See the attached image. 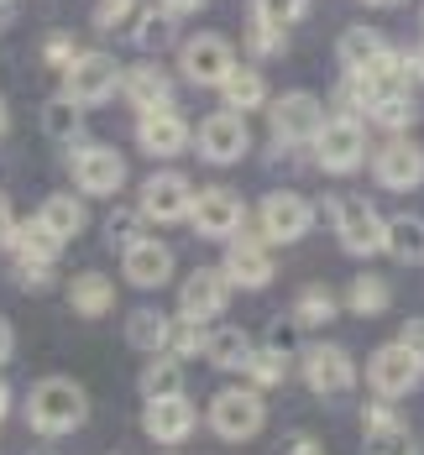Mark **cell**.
<instances>
[{
	"label": "cell",
	"instance_id": "obj_16",
	"mask_svg": "<svg viewBox=\"0 0 424 455\" xmlns=\"http://www.w3.org/2000/svg\"><path fill=\"white\" fill-rule=\"evenodd\" d=\"M194 424H199V413L188 403L184 393H163V398H147V413H141V429L157 440V445H179L194 435Z\"/></svg>",
	"mask_w": 424,
	"mask_h": 455
},
{
	"label": "cell",
	"instance_id": "obj_5",
	"mask_svg": "<svg viewBox=\"0 0 424 455\" xmlns=\"http://www.w3.org/2000/svg\"><path fill=\"white\" fill-rule=\"evenodd\" d=\"M268 424V413H262V393L257 387H226V393H215V403H210V429L220 435V440H252L257 429Z\"/></svg>",
	"mask_w": 424,
	"mask_h": 455
},
{
	"label": "cell",
	"instance_id": "obj_2",
	"mask_svg": "<svg viewBox=\"0 0 424 455\" xmlns=\"http://www.w3.org/2000/svg\"><path fill=\"white\" fill-rule=\"evenodd\" d=\"M420 377H424V362L404 346V340H393V346H377L372 351V362H367V382H372V393L377 398H409L414 387H420Z\"/></svg>",
	"mask_w": 424,
	"mask_h": 455
},
{
	"label": "cell",
	"instance_id": "obj_50",
	"mask_svg": "<svg viewBox=\"0 0 424 455\" xmlns=\"http://www.w3.org/2000/svg\"><path fill=\"white\" fill-rule=\"evenodd\" d=\"M157 5H168L173 16H188V11H204V0H157Z\"/></svg>",
	"mask_w": 424,
	"mask_h": 455
},
{
	"label": "cell",
	"instance_id": "obj_34",
	"mask_svg": "<svg viewBox=\"0 0 424 455\" xmlns=\"http://www.w3.org/2000/svg\"><path fill=\"white\" fill-rule=\"evenodd\" d=\"M210 319H194V315H179L173 324H168V351L173 356H204V346H210V330H204Z\"/></svg>",
	"mask_w": 424,
	"mask_h": 455
},
{
	"label": "cell",
	"instance_id": "obj_21",
	"mask_svg": "<svg viewBox=\"0 0 424 455\" xmlns=\"http://www.w3.org/2000/svg\"><path fill=\"white\" fill-rule=\"evenodd\" d=\"M121 94L137 105L141 116H147V110H168V105H173V79H168L157 63H137V68L121 74Z\"/></svg>",
	"mask_w": 424,
	"mask_h": 455
},
{
	"label": "cell",
	"instance_id": "obj_51",
	"mask_svg": "<svg viewBox=\"0 0 424 455\" xmlns=\"http://www.w3.org/2000/svg\"><path fill=\"white\" fill-rule=\"evenodd\" d=\"M362 5H377V11H393V5H404V0H362Z\"/></svg>",
	"mask_w": 424,
	"mask_h": 455
},
{
	"label": "cell",
	"instance_id": "obj_19",
	"mask_svg": "<svg viewBox=\"0 0 424 455\" xmlns=\"http://www.w3.org/2000/svg\"><path fill=\"white\" fill-rule=\"evenodd\" d=\"M137 141L147 157H179L188 141H194V132H188V121L168 105V110H147L137 126Z\"/></svg>",
	"mask_w": 424,
	"mask_h": 455
},
{
	"label": "cell",
	"instance_id": "obj_24",
	"mask_svg": "<svg viewBox=\"0 0 424 455\" xmlns=\"http://www.w3.org/2000/svg\"><path fill=\"white\" fill-rule=\"evenodd\" d=\"M58 246H63V235H52L37 215H32V220H21L16 235H11L16 262H58Z\"/></svg>",
	"mask_w": 424,
	"mask_h": 455
},
{
	"label": "cell",
	"instance_id": "obj_13",
	"mask_svg": "<svg viewBox=\"0 0 424 455\" xmlns=\"http://www.w3.org/2000/svg\"><path fill=\"white\" fill-rule=\"evenodd\" d=\"M179 63H184V79H194V84H220L236 68V52L220 32H199L179 47Z\"/></svg>",
	"mask_w": 424,
	"mask_h": 455
},
{
	"label": "cell",
	"instance_id": "obj_43",
	"mask_svg": "<svg viewBox=\"0 0 424 455\" xmlns=\"http://www.w3.org/2000/svg\"><path fill=\"white\" fill-rule=\"evenodd\" d=\"M43 58H47V63H52V68H68V63L79 58V43H74L68 32H52V37H47V43H43Z\"/></svg>",
	"mask_w": 424,
	"mask_h": 455
},
{
	"label": "cell",
	"instance_id": "obj_35",
	"mask_svg": "<svg viewBox=\"0 0 424 455\" xmlns=\"http://www.w3.org/2000/svg\"><path fill=\"white\" fill-rule=\"evenodd\" d=\"M79 100H68V94H58V100H47L43 105V132L52 141H74L79 137Z\"/></svg>",
	"mask_w": 424,
	"mask_h": 455
},
{
	"label": "cell",
	"instance_id": "obj_38",
	"mask_svg": "<svg viewBox=\"0 0 424 455\" xmlns=\"http://www.w3.org/2000/svg\"><path fill=\"white\" fill-rule=\"evenodd\" d=\"M283 371H288V356L273 351V346H262V351L246 362V377H252V387H257V393H262V387H278Z\"/></svg>",
	"mask_w": 424,
	"mask_h": 455
},
{
	"label": "cell",
	"instance_id": "obj_33",
	"mask_svg": "<svg viewBox=\"0 0 424 455\" xmlns=\"http://www.w3.org/2000/svg\"><path fill=\"white\" fill-rule=\"evenodd\" d=\"M335 315H340V304H335V293H330L325 283L304 288V293H299V304H293V319H299L304 330H320V324H330Z\"/></svg>",
	"mask_w": 424,
	"mask_h": 455
},
{
	"label": "cell",
	"instance_id": "obj_49",
	"mask_svg": "<svg viewBox=\"0 0 424 455\" xmlns=\"http://www.w3.org/2000/svg\"><path fill=\"white\" fill-rule=\"evenodd\" d=\"M11 351H16V330H11V319L0 315V362H11Z\"/></svg>",
	"mask_w": 424,
	"mask_h": 455
},
{
	"label": "cell",
	"instance_id": "obj_48",
	"mask_svg": "<svg viewBox=\"0 0 424 455\" xmlns=\"http://www.w3.org/2000/svg\"><path fill=\"white\" fill-rule=\"evenodd\" d=\"M11 235H16V215H11V204H5V194H0V251L11 246Z\"/></svg>",
	"mask_w": 424,
	"mask_h": 455
},
{
	"label": "cell",
	"instance_id": "obj_41",
	"mask_svg": "<svg viewBox=\"0 0 424 455\" xmlns=\"http://www.w3.org/2000/svg\"><path fill=\"white\" fill-rule=\"evenodd\" d=\"M137 226H141V210H121V215H116V220H110V226H105V241H110V246H121V251H126V246H132V241H141V235H137Z\"/></svg>",
	"mask_w": 424,
	"mask_h": 455
},
{
	"label": "cell",
	"instance_id": "obj_42",
	"mask_svg": "<svg viewBox=\"0 0 424 455\" xmlns=\"http://www.w3.org/2000/svg\"><path fill=\"white\" fill-rule=\"evenodd\" d=\"M299 330H304V324H299L293 315L273 319V324H268V346H273V351H283V356H293V346H299Z\"/></svg>",
	"mask_w": 424,
	"mask_h": 455
},
{
	"label": "cell",
	"instance_id": "obj_11",
	"mask_svg": "<svg viewBox=\"0 0 424 455\" xmlns=\"http://www.w3.org/2000/svg\"><path fill=\"white\" fill-rule=\"evenodd\" d=\"M335 235L351 257H377L388 246V215H377V204H367V199H340Z\"/></svg>",
	"mask_w": 424,
	"mask_h": 455
},
{
	"label": "cell",
	"instance_id": "obj_8",
	"mask_svg": "<svg viewBox=\"0 0 424 455\" xmlns=\"http://www.w3.org/2000/svg\"><path fill=\"white\" fill-rule=\"evenodd\" d=\"M194 147H199V157H204V163H215V168L241 163V157H246V147H252L241 110H231V105H226V110L204 116V121H199V132H194Z\"/></svg>",
	"mask_w": 424,
	"mask_h": 455
},
{
	"label": "cell",
	"instance_id": "obj_3",
	"mask_svg": "<svg viewBox=\"0 0 424 455\" xmlns=\"http://www.w3.org/2000/svg\"><path fill=\"white\" fill-rule=\"evenodd\" d=\"M315 147V163L325 168V173H351V168H362V157H367V132H362V121L356 116H335L320 126V137L309 141Z\"/></svg>",
	"mask_w": 424,
	"mask_h": 455
},
{
	"label": "cell",
	"instance_id": "obj_6",
	"mask_svg": "<svg viewBox=\"0 0 424 455\" xmlns=\"http://www.w3.org/2000/svg\"><path fill=\"white\" fill-rule=\"evenodd\" d=\"M121 90V63L110 52H79L68 68H63V94L79 100V105H100Z\"/></svg>",
	"mask_w": 424,
	"mask_h": 455
},
{
	"label": "cell",
	"instance_id": "obj_45",
	"mask_svg": "<svg viewBox=\"0 0 424 455\" xmlns=\"http://www.w3.org/2000/svg\"><path fill=\"white\" fill-rule=\"evenodd\" d=\"M16 283L21 288H47L52 283V262H16Z\"/></svg>",
	"mask_w": 424,
	"mask_h": 455
},
{
	"label": "cell",
	"instance_id": "obj_37",
	"mask_svg": "<svg viewBox=\"0 0 424 455\" xmlns=\"http://www.w3.org/2000/svg\"><path fill=\"white\" fill-rule=\"evenodd\" d=\"M362 455H420V445H414V435L398 424V429H367Z\"/></svg>",
	"mask_w": 424,
	"mask_h": 455
},
{
	"label": "cell",
	"instance_id": "obj_28",
	"mask_svg": "<svg viewBox=\"0 0 424 455\" xmlns=\"http://www.w3.org/2000/svg\"><path fill=\"white\" fill-rule=\"evenodd\" d=\"M37 220H43L52 235H63V241H74L79 230H84V204L74 199V194H47L43 210H37Z\"/></svg>",
	"mask_w": 424,
	"mask_h": 455
},
{
	"label": "cell",
	"instance_id": "obj_52",
	"mask_svg": "<svg viewBox=\"0 0 424 455\" xmlns=\"http://www.w3.org/2000/svg\"><path fill=\"white\" fill-rule=\"evenodd\" d=\"M11 413V393H5V382H0V419Z\"/></svg>",
	"mask_w": 424,
	"mask_h": 455
},
{
	"label": "cell",
	"instance_id": "obj_20",
	"mask_svg": "<svg viewBox=\"0 0 424 455\" xmlns=\"http://www.w3.org/2000/svg\"><path fill=\"white\" fill-rule=\"evenodd\" d=\"M121 273L132 288H163L168 277H173V251L163 246V241H132L126 251H121Z\"/></svg>",
	"mask_w": 424,
	"mask_h": 455
},
{
	"label": "cell",
	"instance_id": "obj_1",
	"mask_svg": "<svg viewBox=\"0 0 424 455\" xmlns=\"http://www.w3.org/2000/svg\"><path fill=\"white\" fill-rule=\"evenodd\" d=\"M84 419H90V398L68 377H43L27 398V424L37 435H74Z\"/></svg>",
	"mask_w": 424,
	"mask_h": 455
},
{
	"label": "cell",
	"instance_id": "obj_46",
	"mask_svg": "<svg viewBox=\"0 0 424 455\" xmlns=\"http://www.w3.org/2000/svg\"><path fill=\"white\" fill-rule=\"evenodd\" d=\"M398 424H404V419L388 409V398H377L372 409H367V429H398Z\"/></svg>",
	"mask_w": 424,
	"mask_h": 455
},
{
	"label": "cell",
	"instance_id": "obj_32",
	"mask_svg": "<svg viewBox=\"0 0 424 455\" xmlns=\"http://www.w3.org/2000/svg\"><path fill=\"white\" fill-rule=\"evenodd\" d=\"M179 382H184V356H173V351H168V356L157 351V356L147 362V371H141V393H147V398H163V393H184Z\"/></svg>",
	"mask_w": 424,
	"mask_h": 455
},
{
	"label": "cell",
	"instance_id": "obj_47",
	"mask_svg": "<svg viewBox=\"0 0 424 455\" xmlns=\"http://www.w3.org/2000/svg\"><path fill=\"white\" fill-rule=\"evenodd\" d=\"M398 340H404V346H409V351L424 362V319H409V324L398 330Z\"/></svg>",
	"mask_w": 424,
	"mask_h": 455
},
{
	"label": "cell",
	"instance_id": "obj_29",
	"mask_svg": "<svg viewBox=\"0 0 424 455\" xmlns=\"http://www.w3.org/2000/svg\"><path fill=\"white\" fill-rule=\"evenodd\" d=\"M346 304H351V315L372 319V315H382V309L393 304V288H388V277L362 273L356 283H351V288H346Z\"/></svg>",
	"mask_w": 424,
	"mask_h": 455
},
{
	"label": "cell",
	"instance_id": "obj_4",
	"mask_svg": "<svg viewBox=\"0 0 424 455\" xmlns=\"http://www.w3.org/2000/svg\"><path fill=\"white\" fill-rule=\"evenodd\" d=\"M257 226H262V235H268L273 246H288V241L309 235V226H315V204H309L304 194H293V188H273V194L257 204Z\"/></svg>",
	"mask_w": 424,
	"mask_h": 455
},
{
	"label": "cell",
	"instance_id": "obj_12",
	"mask_svg": "<svg viewBox=\"0 0 424 455\" xmlns=\"http://www.w3.org/2000/svg\"><path fill=\"white\" fill-rule=\"evenodd\" d=\"M137 210H141V220H152V226L188 220V210H194V188H188L184 173H152V179L141 183Z\"/></svg>",
	"mask_w": 424,
	"mask_h": 455
},
{
	"label": "cell",
	"instance_id": "obj_9",
	"mask_svg": "<svg viewBox=\"0 0 424 455\" xmlns=\"http://www.w3.org/2000/svg\"><path fill=\"white\" fill-rule=\"evenodd\" d=\"M268 121H273V137L283 147H299V141H315L320 137V126H325V105L315 100V94L293 90V94H278L273 100V110H268Z\"/></svg>",
	"mask_w": 424,
	"mask_h": 455
},
{
	"label": "cell",
	"instance_id": "obj_14",
	"mask_svg": "<svg viewBox=\"0 0 424 455\" xmlns=\"http://www.w3.org/2000/svg\"><path fill=\"white\" fill-rule=\"evenodd\" d=\"M74 183H79V194L110 199L126 183V157L116 147H79L74 152Z\"/></svg>",
	"mask_w": 424,
	"mask_h": 455
},
{
	"label": "cell",
	"instance_id": "obj_23",
	"mask_svg": "<svg viewBox=\"0 0 424 455\" xmlns=\"http://www.w3.org/2000/svg\"><path fill=\"white\" fill-rule=\"evenodd\" d=\"M110 304H116V283L105 273H79L68 283V309L74 315L100 319V315H110Z\"/></svg>",
	"mask_w": 424,
	"mask_h": 455
},
{
	"label": "cell",
	"instance_id": "obj_7",
	"mask_svg": "<svg viewBox=\"0 0 424 455\" xmlns=\"http://www.w3.org/2000/svg\"><path fill=\"white\" fill-rule=\"evenodd\" d=\"M372 179L393 194H414L424 183V147L414 137H388L372 152Z\"/></svg>",
	"mask_w": 424,
	"mask_h": 455
},
{
	"label": "cell",
	"instance_id": "obj_31",
	"mask_svg": "<svg viewBox=\"0 0 424 455\" xmlns=\"http://www.w3.org/2000/svg\"><path fill=\"white\" fill-rule=\"evenodd\" d=\"M173 11L168 5H147L137 16V27H132V37H137V47H147V52H157V47H173Z\"/></svg>",
	"mask_w": 424,
	"mask_h": 455
},
{
	"label": "cell",
	"instance_id": "obj_36",
	"mask_svg": "<svg viewBox=\"0 0 424 455\" xmlns=\"http://www.w3.org/2000/svg\"><path fill=\"white\" fill-rule=\"evenodd\" d=\"M367 116H372L377 126H388V132H404V126L420 116V105H414V94H409V90H398V94L372 100V110H367Z\"/></svg>",
	"mask_w": 424,
	"mask_h": 455
},
{
	"label": "cell",
	"instance_id": "obj_22",
	"mask_svg": "<svg viewBox=\"0 0 424 455\" xmlns=\"http://www.w3.org/2000/svg\"><path fill=\"white\" fill-rule=\"evenodd\" d=\"M204 356L220 366V371H246V362L257 356V340L241 330V324H226V330H210V346Z\"/></svg>",
	"mask_w": 424,
	"mask_h": 455
},
{
	"label": "cell",
	"instance_id": "obj_40",
	"mask_svg": "<svg viewBox=\"0 0 424 455\" xmlns=\"http://www.w3.org/2000/svg\"><path fill=\"white\" fill-rule=\"evenodd\" d=\"M246 47H252L257 58H278L283 52V27L262 21V16H252V27H246Z\"/></svg>",
	"mask_w": 424,
	"mask_h": 455
},
{
	"label": "cell",
	"instance_id": "obj_27",
	"mask_svg": "<svg viewBox=\"0 0 424 455\" xmlns=\"http://www.w3.org/2000/svg\"><path fill=\"white\" fill-rule=\"evenodd\" d=\"M168 324H173V319L157 315V309H132V315H126V340H132L137 351H147V356H157V351H168Z\"/></svg>",
	"mask_w": 424,
	"mask_h": 455
},
{
	"label": "cell",
	"instance_id": "obj_15",
	"mask_svg": "<svg viewBox=\"0 0 424 455\" xmlns=\"http://www.w3.org/2000/svg\"><path fill=\"white\" fill-rule=\"evenodd\" d=\"M231 277L226 267H194L179 288V315H194V319H215L226 304H231Z\"/></svg>",
	"mask_w": 424,
	"mask_h": 455
},
{
	"label": "cell",
	"instance_id": "obj_25",
	"mask_svg": "<svg viewBox=\"0 0 424 455\" xmlns=\"http://www.w3.org/2000/svg\"><path fill=\"white\" fill-rule=\"evenodd\" d=\"M393 262H404V267H414L424 262V220L420 215H393L388 220V246H382Z\"/></svg>",
	"mask_w": 424,
	"mask_h": 455
},
{
	"label": "cell",
	"instance_id": "obj_54",
	"mask_svg": "<svg viewBox=\"0 0 424 455\" xmlns=\"http://www.w3.org/2000/svg\"><path fill=\"white\" fill-rule=\"evenodd\" d=\"M0 132H5V100H0Z\"/></svg>",
	"mask_w": 424,
	"mask_h": 455
},
{
	"label": "cell",
	"instance_id": "obj_30",
	"mask_svg": "<svg viewBox=\"0 0 424 455\" xmlns=\"http://www.w3.org/2000/svg\"><path fill=\"white\" fill-rule=\"evenodd\" d=\"M220 94H226L231 110H257V105L268 100V84H262L257 68H231V74L220 79Z\"/></svg>",
	"mask_w": 424,
	"mask_h": 455
},
{
	"label": "cell",
	"instance_id": "obj_17",
	"mask_svg": "<svg viewBox=\"0 0 424 455\" xmlns=\"http://www.w3.org/2000/svg\"><path fill=\"white\" fill-rule=\"evenodd\" d=\"M304 382H309V393L335 398V393H346L356 382V362L340 346H309L304 351Z\"/></svg>",
	"mask_w": 424,
	"mask_h": 455
},
{
	"label": "cell",
	"instance_id": "obj_53",
	"mask_svg": "<svg viewBox=\"0 0 424 455\" xmlns=\"http://www.w3.org/2000/svg\"><path fill=\"white\" fill-rule=\"evenodd\" d=\"M414 74H420V79H424V47H420V52H414Z\"/></svg>",
	"mask_w": 424,
	"mask_h": 455
},
{
	"label": "cell",
	"instance_id": "obj_44",
	"mask_svg": "<svg viewBox=\"0 0 424 455\" xmlns=\"http://www.w3.org/2000/svg\"><path fill=\"white\" fill-rule=\"evenodd\" d=\"M132 11H137L132 0H100V5H94V27H100V32H116Z\"/></svg>",
	"mask_w": 424,
	"mask_h": 455
},
{
	"label": "cell",
	"instance_id": "obj_39",
	"mask_svg": "<svg viewBox=\"0 0 424 455\" xmlns=\"http://www.w3.org/2000/svg\"><path fill=\"white\" fill-rule=\"evenodd\" d=\"M257 11L252 16H262V21H273V27H293V21H304V11H309V0H252Z\"/></svg>",
	"mask_w": 424,
	"mask_h": 455
},
{
	"label": "cell",
	"instance_id": "obj_10",
	"mask_svg": "<svg viewBox=\"0 0 424 455\" xmlns=\"http://www.w3.org/2000/svg\"><path fill=\"white\" fill-rule=\"evenodd\" d=\"M188 220H194L199 235H210V241H231V235H241V226H246V204H241L236 188H199Z\"/></svg>",
	"mask_w": 424,
	"mask_h": 455
},
{
	"label": "cell",
	"instance_id": "obj_26",
	"mask_svg": "<svg viewBox=\"0 0 424 455\" xmlns=\"http://www.w3.org/2000/svg\"><path fill=\"white\" fill-rule=\"evenodd\" d=\"M382 52H393L382 32L372 27H351V32H340V63H346V74H356V68H372Z\"/></svg>",
	"mask_w": 424,
	"mask_h": 455
},
{
	"label": "cell",
	"instance_id": "obj_18",
	"mask_svg": "<svg viewBox=\"0 0 424 455\" xmlns=\"http://www.w3.org/2000/svg\"><path fill=\"white\" fill-rule=\"evenodd\" d=\"M273 257H268V235H231L226 251V277L236 288H268L273 283Z\"/></svg>",
	"mask_w": 424,
	"mask_h": 455
}]
</instances>
